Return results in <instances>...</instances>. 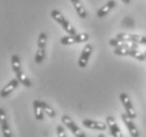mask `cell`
<instances>
[{
	"label": "cell",
	"mask_w": 146,
	"mask_h": 137,
	"mask_svg": "<svg viewBox=\"0 0 146 137\" xmlns=\"http://www.w3.org/2000/svg\"><path fill=\"white\" fill-rule=\"evenodd\" d=\"M50 16L53 17L54 19L58 22V23L61 25V27H63L64 31L66 32V33H68L70 35H75V34H77L76 30H75V27L70 24V22L68 20H67L66 18L62 15V14L60 13L58 10H53L52 12H50Z\"/></svg>",
	"instance_id": "6da1fadb"
},
{
	"label": "cell",
	"mask_w": 146,
	"mask_h": 137,
	"mask_svg": "<svg viewBox=\"0 0 146 137\" xmlns=\"http://www.w3.org/2000/svg\"><path fill=\"white\" fill-rule=\"evenodd\" d=\"M113 53L118 56H131L140 61H144L146 59L145 54L139 52V50L130 49V47H116Z\"/></svg>",
	"instance_id": "7a4b0ae2"
},
{
	"label": "cell",
	"mask_w": 146,
	"mask_h": 137,
	"mask_svg": "<svg viewBox=\"0 0 146 137\" xmlns=\"http://www.w3.org/2000/svg\"><path fill=\"white\" fill-rule=\"evenodd\" d=\"M90 39V35L86 33L75 34V35H68L64 36L60 39V42L63 45H70V44H76L80 42H85Z\"/></svg>",
	"instance_id": "3957f363"
},
{
	"label": "cell",
	"mask_w": 146,
	"mask_h": 137,
	"mask_svg": "<svg viewBox=\"0 0 146 137\" xmlns=\"http://www.w3.org/2000/svg\"><path fill=\"white\" fill-rule=\"evenodd\" d=\"M116 38L125 42H133L137 44H146V36L136 35V34L119 33L116 35Z\"/></svg>",
	"instance_id": "277c9868"
},
{
	"label": "cell",
	"mask_w": 146,
	"mask_h": 137,
	"mask_svg": "<svg viewBox=\"0 0 146 137\" xmlns=\"http://www.w3.org/2000/svg\"><path fill=\"white\" fill-rule=\"evenodd\" d=\"M61 120H62V124H63L76 137H86L85 133H84L82 130H80V128L75 124V121H74L68 115H63V116L61 117Z\"/></svg>",
	"instance_id": "5b68a950"
},
{
	"label": "cell",
	"mask_w": 146,
	"mask_h": 137,
	"mask_svg": "<svg viewBox=\"0 0 146 137\" xmlns=\"http://www.w3.org/2000/svg\"><path fill=\"white\" fill-rule=\"evenodd\" d=\"M119 98H120V100H121V102H122L124 109H125L126 114L131 118V119H135L137 117V113L135 112V109H133V104H131V100H130L129 96H128L126 93H120Z\"/></svg>",
	"instance_id": "8992f818"
},
{
	"label": "cell",
	"mask_w": 146,
	"mask_h": 137,
	"mask_svg": "<svg viewBox=\"0 0 146 137\" xmlns=\"http://www.w3.org/2000/svg\"><path fill=\"white\" fill-rule=\"evenodd\" d=\"M121 118H122L124 124L126 126L127 130H128V132H129V134H130V136L131 137H139L140 136L139 130H138V128H137L136 124H133V121L131 120V118H130L126 113L121 114Z\"/></svg>",
	"instance_id": "52a82bcc"
},
{
	"label": "cell",
	"mask_w": 146,
	"mask_h": 137,
	"mask_svg": "<svg viewBox=\"0 0 146 137\" xmlns=\"http://www.w3.org/2000/svg\"><path fill=\"white\" fill-rule=\"evenodd\" d=\"M0 126H1V132H2L3 137L13 136L11 127L10 124H9V121H7V114H5V111L3 109H0Z\"/></svg>",
	"instance_id": "ba28073f"
},
{
	"label": "cell",
	"mask_w": 146,
	"mask_h": 137,
	"mask_svg": "<svg viewBox=\"0 0 146 137\" xmlns=\"http://www.w3.org/2000/svg\"><path fill=\"white\" fill-rule=\"evenodd\" d=\"M92 52H93V45L90 43H87L86 45L84 47V49L82 50L81 56H80L79 61H78V64H79L80 67H85L87 65V62L90 60Z\"/></svg>",
	"instance_id": "9c48e42d"
},
{
	"label": "cell",
	"mask_w": 146,
	"mask_h": 137,
	"mask_svg": "<svg viewBox=\"0 0 146 137\" xmlns=\"http://www.w3.org/2000/svg\"><path fill=\"white\" fill-rule=\"evenodd\" d=\"M106 124L110 131V134L113 137H123L121 130H120L119 126L117 124L116 119L113 116H107L106 117Z\"/></svg>",
	"instance_id": "30bf717a"
},
{
	"label": "cell",
	"mask_w": 146,
	"mask_h": 137,
	"mask_svg": "<svg viewBox=\"0 0 146 137\" xmlns=\"http://www.w3.org/2000/svg\"><path fill=\"white\" fill-rule=\"evenodd\" d=\"M82 124L87 129L95 131H105L107 128V124L101 121H96L93 119H84L82 121Z\"/></svg>",
	"instance_id": "8fae6325"
},
{
	"label": "cell",
	"mask_w": 146,
	"mask_h": 137,
	"mask_svg": "<svg viewBox=\"0 0 146 137\" xmlns=\"http://www.w3.org/2000/svg\"><path fill=\"white\" fill-rule=\"evenodd\" d=\"M18 86H19V80H18L17 78L12 79V80H11L10 82L5 86V87H3V89L1 90V93H0L1 97H2V98L7 97L14 90H15V89H16L17 87H18Z\"/></svg>",
	"instance_id": "7c38bea8"
},
{
	"label": "cell",
	"mask_w": 146,
	"mask_h": 137,
	"mask_svg": "<svg viewBox=\"0 0 146 137\" xmlns=\"http://www.w3.org/2000/svg\"><path fill=\"white\" fill-rule=\"evenodd\" d=\"M115 5H116V1H115V0H110L108 2H106V3L104 4V5L97 12V16L99 17V18L104 17L105 15H107L110 11L113 10V7H115Z\"/></svg>",
	"instance_id": "4fadbf2b"
},
{
	"label": "cell",
	"mask_w": 146,
	"mask_h": 137,
	"mask_svg": "<svg viewBox=\"0 0 146 137\" xmlns=\"http://www.w3.org/2000/svg\"><path fill=\"white\" fill-rule=\"evenodd\" d=\"M70 2L73 3L74 7H75V10H76L77 14L79 15L80 18L81 19H85L87 16V13L86 11H85V7H83L82 2L80 0H70Z\"/></svg>",
	"instance_id": "5bb4252c"
},
{
	"label": "cell",
	"mask_w": 146,
	"mask_h": 137,
	"mask_svg": "<svg viewBox=\"0 0 146 137\" xmlns=\"http://www.w3.org/2000/svg\"><path fill=\"white\" fill-rule=\"evenodd\" d=\"M34 106V113H35V117H36L37 120H43L44 118V112L42 110L40 100H34L33 102Z\"/></svg>",
	"instance_id": "9a60e30c"
},
{
	"label": "cell",
	"mask_w": 146,
	"mask_h": 137,
	"mask_svg": "<svg viewBox=\"0 0 146 137\" xmlns=\"http://www.w3.org/2000/svg\"><path fill=\"white\" fill-rule=\"evenodd\" d=\"M15 75H16V78L19 80L20 84H22L24 87H27V88L32 87V82H31V80L27 78V75H25L22 71H21V72H18V73H16Z\"/></svg>",
	"instance_id": "2e32d148"
},
{
	"label": "cell",
	"mask_w": 146,
	"mask_h": 137,
	"mask_svg": "<svg viewBox=\"0 0 146 137\" xmlns=\"http://www.w3.org/2000/svg\"><path fill=\"white\" fill-rule=\"evenodd\" d=\"M12 69H13L14 73L16 74L18 72H21V60H20V58L18 55H13L12 56Z\"/></svg>",
	"instance_id": "e0dca14e"
},
{
	"label": "cell",
	"mask_w": 146,
	"mask_h": 137,
	"mask_svg": "<svg viewBox=\"0 0 146 137\" xmlns=\"http://www.w3.org/2000/svg\"><path fill=\"white\" fill-rule=\"evenodd\" d=\"M40 104H41V107H42L43 112H45V114H46L47 116L50 117V118H55L56 117V112H55V110L50 107V104H46L45 101H40Z\"/></svg>",
	"instance_id": "ac0fdd59"
},
{
	"label": "cell",
	"mask_w": 146,
	"mask_h": 137,
	"mask_svg": "<svg viewBox=\"0 0 146 137\" xmlns=\"http://www.w3.org/2000/svg\"><path fill=\"white\" fill-rule=\"evenodd\" d=\"M45 58V47H38L35 55V62L41 63Z\"/></svg>",
	"instance_id": "d6986e66"
},
{
	"label": "cell",
	"mask_w": 146,
	"mask_h": 137,
	"mask_svg": "<svg viewBox=\"0 0 146 137\" xmlns=\"http://www.w3.org/2000/svg\"><path fill=\"white\" fill-rule=\"evenodd\" d=\"M47 36L45 33H40L38 37V47H46Z\"/></svg>",
	"instance_id": "ffe728a7"
},
{
	"label": "cell",
	"mask_w": 146,
	"mask_h": 137,
	"mask_svg": "<svg viewBox=\"0 0 146 137\" xmlns=\"http://www.w3.org/2000/svg\"><path fill=\"white\" fill-rule=\"evenodd\" d=\"M57 136L58 137H66V134H65V131H64L63 127L62 126H57Z\"/></svg>",
	"instance_id": "44dd1931"
},
{
	"label": "cell",
	"mask_w": 146,
	"mask_h": 137,
	"mask_svg": "<svg viewBox=\"0 0 146 137\" xmlns=\"http://www.w3.org/2000/svg\"><path fill=\"white\" fill-rule=\"evenodd\" d=\"M121 1H122V2H124L125 4H129L131 0H121Z\"/></svg>",
	"instance_id": "7402d4cb"
},
{
	"label": "cell",
	"mask_w": 146,
	"mask_h": 137,
	"mask_svg": "<svg viewBox=\"0 0 146 137\" xmlns=\"http://www.w3.org/2000/svg\"><path fill=\"white\" fill-rule=\"evenodd\" d=\"M98 137H105V135H104V134L101 133V134H99V136H98Z\"/></svg>",
	"instance_id": "603a6c76"
},
{
	"label": "cell",
	"mask_w": 146,
	"mask_h": 137,
	"mask_svg": "<svg viewBox=\"0 0 146 137\" xmlns=\"http://www.w3.org/2000/svg\"><path fill=\"white\" fill-rule=\"evenodd\" d=\"M144 54H145V57H146V52H145V53H144Z\"/></svg>",
	"instance_id": "cb8c5ba5"
}]
</instances>
